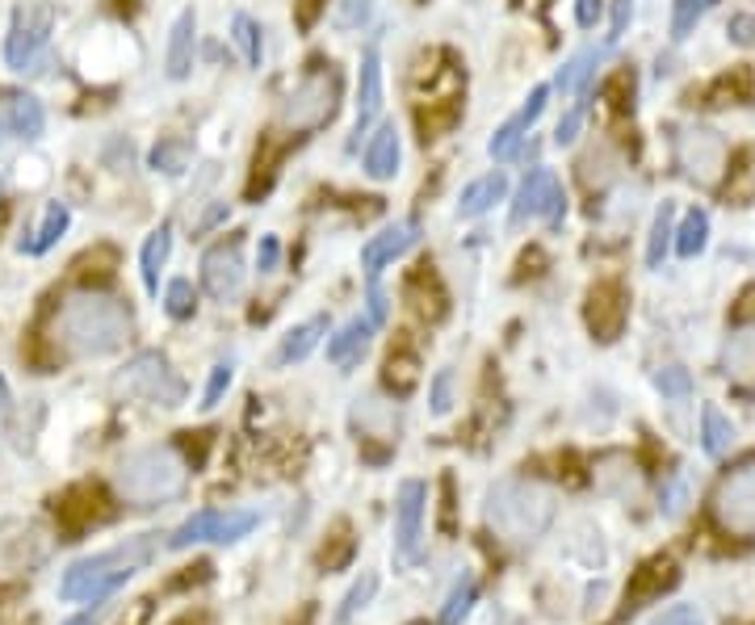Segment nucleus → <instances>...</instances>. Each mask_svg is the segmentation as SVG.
<instances>
[{"instance_id":"58","label":"nucleus","mask_w":755,"mask_h":625,"mask_svg":"<svg viewBox=\"0 0 755 625\" xmlns=\"http://www.w3.org/2000/svg\"><path fill=\"white\" fill-rule=\"evenodd\" d=\"M9 408V386H4V378H0V411Z\"/></svg>"},{"instance_id":"23","label":"nucleus","mask_w":755,"mask_h":625,"mask_svg":"<svg viewBox=\"0 0 755 625\" xmlns=\"http://www.w3.org/2000/svg\"><path fill=\"white\" fill-rule=\"evenodd\" d=\"M504 193H508V177H504V172H487V177H478V181H471V185L462 190L458 215H462V218L487 215L496 202H504Z\"/></svg>"},{"instance_id":"17","label":"nucleus","mask_w":755,"mask_h":625,"mask_svg":"<svg viewBox=\"0 0 755 625\" xmlns=\"http://www.w3.org/2000/svg\"><path fill=\"white\" fill-rule=\"evenodd\" d=\"M407 303L416 307V315H425L428 323H437V319H446L449 311V298H446V286H441V277L432 273L428 265H420L412 277H407Z\"/></svg>"},{"instance_id":"21","label":"nucleus","mask_w":755,"mask_h":625,"mask_svg":"<svg viewBox=\"0 0 755 625\" xmlns=\"http://www.w3.org/2000/svg\"><path fill=\"white\" fill-rule=\"evenodd\" d=\"M374 319L370 315H357V319H349L336 337H328V361L331 365H353V361H361V353H365V344H370V337H374Z\"/></svg>"},{"instance_id":"29","label":"nucleus","mask_w":755,"mask_h":625,"mask_svg":"<svg viewBox=\"0 0 755 625\" xmlns=\"http://www.w3.org/2000/svg\"><path fill=\"white\" fill-rule=\"evenodd\" d=\"M731 101H755V68H734L709 89V105H731Z\"/></svg>"},{"instance_id":"26","label":"nucleus","mask_w":755,"mask_h":625,"mask_svg":"<svg viewBox=\"0 0 755 625\" xmlns=\"http://www.w3.org/2000/svg\"><path fill=\"white\" fill-rule=\"evenodd\" d=\"M395 420H399L395 404H382V399H357L353 424L361 429V436H391L395 433Z\"/></svg>"},{"instance_id":"38","label":"nucleus","mask_w":755,"mask_h":625,"mask_svg":"<svg viewBox=\"0 0 755 625\" xmlns=\"http://www.w3.org/2000/svg\"><path fill=\"white\" fill-rule=\"evenodd\" d=\"M232 38H236V47L244 50V59L252 64V68H260V50H264V43H260V25L248 18V13H236V22H232Z\"/></svg>"},{"instance_id":"51","label":"nucleus","mask_w":755,"mask_h":625,"mask_svg":"<svg viewBox=\"0 0 755 625\" xmlns=\"http://www.w3.org/2000/svg\"><path fill=\"white\" fill-rule=\"evenodd\" d=\"M278 257H282V240H278V236H260V252H257L260 273H273V269H278Z\"/></svg>"},{"instance_id":"34","label":"nucleus","mask_w":755,"mask_h":625,"mask_svg":"<svg viewBox=\"0 0 755 625\" xmlns=\"http://www.w3.org/2000/svg\"><path fill=\"white\" fill-rule=\"evenodd\" d=\"M189 156H193L189 139H160V144L151 147V169L168 172V177H181L189 169Z\"/></svg>"},{"instance_id":"31","label":"nucleus","mask_w":755,"mask_h":625,"mask_svg":"<svg viewBox=\"0 0 755 625\" xmlns=\"http://www.w3.org/2000/svg\"><path fill=\"white\" fill-rule=\"evenodd\" d=\"M701 445L709 457H722L734 445V424L718 408L701 411Z\"/></svg>"},{"instance_id":"27","label":"nucleus","mask_w":755,"mask_h":625,"mask_svg":"<svg viewBox=\"0 0 755 625\" xmlns=\"http://www.w3.org/2000/svg\"><path fill=\"white\" fill-rule=\"evenodd\" d=\"M282 156H285L282 144H260L257 147V160H252V177H248V202H257V197H264V193L273 190Z\"/></svg>"},{"instance_id":"5","label":"nucleus","mask_w":755,"mask_h":625,"mask_svg":"<svg viewBox=\"0 0 755 625\" xmlns=\"http://www.w3.org/2000/svg\"><path fill=\"white\" fill-rule=\"evenodd\" d=\"M340 89H345L340 72H336L331 64L328 68H324V64H315V68L298 80V89L285 96L282 126L290 130V135H307V130L328 126V122L336 118V110H340Z\"/></svg>"},{"instance_id":"16","label":"nucleus","mask_w":755,"mask_h":625,"mask_svg":"<svg viewBox=\"0 0 755 625\" xmlns=\"http://www.w3.org/2000/svg\"><path fill=\"white\" fill-rule=\"evenodd\" d=\"M416 240H420V227H416V223H395V227H386L382 236H374V240L361 248L365 277H378V273H382V265L399 261L407 248H416Z\"/></svg>"},{"instance_id":"13","label":"nucleus","mask_w":755,"mask_h":625,"mask_svg":"<svg viewBox=\"0 0 755 625\" xmlns=\"http://www.w3.org/2000/svg\"><path fill=\"white\" fill-rule=\"evenodd\" d=\"M626 319H630V294L617 277L596 282L588 294V328L596 332V340H617L626 332Z\"/></svg>"},{"instance_id":"6","label":"nucleus","mask_w":755,"mask_h":625,"mask_svg":"<svg viewBox=\"0 0 755 625\" xmlns=\"http://www.w3.org/2000/svg\"><path fill=\"white\" fill-rule=\"evenodd\" d=\"M114 390L139 404H156V408H181L185 404V383L172 374L165 353H139L114 374Z\"/></svg>"},{"instance_id":"35","label":"nucleus","mask_w":755,"mask_h":625,"mask_svg":"<svg viewBox=\"0 0 755 625\" xmlns=\"http://www.w3.org/2000/svg\"><path fill=\"white\" fill-rule=\"evenodd\" d=\"M600 50H579L563 72H559V93L571 96V93H588V80H591V68H596Z\"/></svg>"},{"instance_id":"3","label":"nucleus","mask_w":755,"mask_h":625,"mask_svg":"<svg viewBox=\"0 0 755 625\" xmlns=\"http://www.w3.org/2000/svg\"><path fill=\"white\" fill-rule=\"evenodd\" d=\"M554 491L533 479H499L487 491V525L508 542H533L554 521Z\"/></svg>"},{"instance_id":"53","label":"nucleus","mask_w":755,"mask_h":625,"mask_svg":"<svg viewBox=\"0 0 755 625\" xmlns=\"http://www.w3.org/2000/svg\"><path fill=\"white\" fill-rule=\"evenodd\" d=\"M600 13H605V0H579L575 4V22L584 25V30H591V25L600 22Z\"/></svg>"},{"instance_id":"40","label":"nucleus","mask_w":755,"mask_h":625,"mask_svg":"<svg viewBox=\"0 0 755 625\" xmlns=\"http://www.w3.org/2000/svg\"><path fill=\"white\" fill-rule=\"evenodd\" d=\"M709 4L713 0H676V9H672V38H688L697 30V22L706 18Z\"/></svg>"},{"instance_id":"42","label":"nucleus","mask_w":755,"mask_h":625,"mask_svg":"<svg viewBox=\"0 0 755 625\" xmlns=\"http://www.w3.org/2000/svg\"><path fill=\"white\" fill-rule=\"evenodd\" d=\"M114 269H119V252H114L110 243H97V248H89V252L76 261V273H84V277H89V273H97V277H110Z\"/></svg>"},{"instance_id":"45","label":"nucleus","mask_w":755,"mask_h":625,"mask_svg":"<svg viewBox=\"0 0 755 625\" xmlns=\"http://www.w3.org/2000/svg\"><path fill=\"white\" fill-rule=\"evenodd\" d=\"M374 13V0H336V25L340 30H361Z\"/></svg>"},{"instance_id":"22","label":"nucleus","mask_w":755,"mask_h":625,"mask_svg":"<svg viewBox=\"0 0 755 625\" xmlns=\"http://www.w3.org/2000/svg\"><path fill=\"white\" fill-rule=\"evenodd\" d=\"M193 34H198V18H193V9H185V13L172 22V34H168L165 68L172 80H185L189 68H193Z\"/></svg>"},{"instance_id":"57","label":"nucleus","mask_w":755,"mask_h":625,"mask_svg":"<svg viewBox=\"0 0 755 625\" xmlns=\"http://www.w3.org/2000/svg\"><path fill=\"white\" fill-rule=\"evenodd\" d=\"M101 622V613H84V617H76V622H68V625H97Z\"/></svg>"},{"instance_id":"18","label":"nucleus","mask_w":755,"mask_h":625,"mask_svg":"<svg viewBox=\"0 0 755 625\" xmlns=\"http://www.w3.org/2000/svg\"><path fill=\"white\" fill-rule=\"evenodd\" d=\"M395 172H399V130H395V122H386L365 144V177L370 181H391Z\"/></svg>"},{"instance_id":"30","label":"nucleus","mask_w":755,"mask_h":625,"mask_svg":"<svg viewBox=\"0 0 755 625\" xmlns=\"http://www.w3.org/2000/svg\"><path fill=\"white\" fill-rule=\"evenodd\" d=\"M59 516L68 521L71 530H84L89 521H97V516H101V500H97L93 487H76V491H68L64 504H59Z\"/></svg>"},{"instance_id":"19","label":"nucleus","mask_w":755,"mask_h":625,"mask_svg":"<svg viewBox=\"0 0 755 625\" xmlns=\"http://www.w3.org/2000/svg\"><path fill=\"white\" fill-rule=\"evenodd\" d=\"M378 110H382V64H378V50H365L361 84H357V135H365L374 126Z\"/></svg>"},{"instance_id":"1","label":"nucleus","mask_w":755,"mask_h":625,"mask_svg":"<svg viewBox=\"0 0 755 625\" xmlns=\"http://www.w3.org/2000/svg\"><path fill=\"white\" fill-rule=\"evenodd\" d=\"M131 337V311L126 303H119L114 294H97V289H80L59 303V311L50 319V344L64 357H105L119 353Z\"/></svg>"},{"instance_id":"10","label":"nucleus","mask_w":755,"mask_h":625,"mask_svg":"<svg viewBox=\"0 0 755 625\" xmlns=\"http://www.w3.org/2000/svg\"><path fill=\"white\" fill-rule=\"evenodd\" d=\"M425 508L428 487L420 479H407L395 500V554L399 562H420L425 558Z\"/></svg>"},{"instance_id":"36","label":"nucleus","mask_w":755,"mask_h":625,"mask_svg":"<svg viewBox=\"0 0 755 625\" xmlns=\"http://www.w3.org/2000/svg\"><path fill=\"white\" fill-rule=\"evenodd\" d=\"M672 236H676V227H672V206L663 202V211L655 215V227H651V243H646V265L660 269L663 257H667V248H672Z\"/></svg>"},{"instance_id":"48","label":"nucleus","mask_w":755,"mask_h":625,"mask_svg":"<svg viewBox=\"0 0 755 625\" xmlns=\"http://www.w3.org/2000/svg\"><path fill=\"white\" fill-rule=\"evenodd\" d=\"M232 374H236V370H232V361H218V365H214V370H211V383H206V395H202V408H214V404H218V399L227 395V386H232Z\"/></svg>"},{"instance_id":"15","label":"nucleus","mask_w":755,"mask_h":625,"mask_svg":"<svg viewBox=\"0 0 755 625\" xmlns=\"http://www.w3.org/2000/svg\"><path fill=\"white\" fill-rule=\"evenodd\" d=\"M545 101H550V89H545V84H538V89L529 93V101H525L517 114H512V118L504 122L496 135H492V144H487L492 160H512V156H517L520 144H525V135L533 130V122L545 114Z\"/></svg>"},{"instance_id":"47","label":"nucleus","mask_w":755,"mask_h":625,"mask_svg":"<svg viewBox=\"0 0 755 625\" xmlns=\"http://www.w3.org/2000/svg\"><path fill=\"white\" fill-rule=\"evenodd\" d=\"M428 404H432V416H446L453 408V370H437L432 378V390H428Z\"/></svg>"},{"instance_id":"4","label":"nucleus","mask_w":755,"mask_h":625,"mask_svg":"<svg viewBox=\"0 0 755 625\" xmlns=\"http://www.w3.org/2000/svg\"><path fill=\"white\" fill-rule=\"evenodd\" d=\"M189 470L185 462L172 454L168 445H147V450H135L119 462L114 470V487H119L122 500L139 508L165 504V500H177L185 491Z\"/></svg>"},{"instance_id":"52","label":"nucleus","mask_w":755,"mask_h":625,"mask_svg":"<svg viewBox=\"0 0 755 625\" xmlns=\"http://www.w3.org/2000/svg\"><path fill=\"white\" fill-rule=\"evenodd\" d=\"M731 38H734V43H743V47H755V18H752V13H739V18H734Z\"/></svg>"},{"instance_id":"37","label":"nucleus","mask_w":755,"mask_h":625,"mask_svg":"<svg viewBox=\"0 0 755 625\" xmlns=\"http://www.w3.org/2000/svg\"><path fill=\"white\" fill-rule=\"evenodd\" d=\"M374 592H378V576H370V571H365V576H361L353 588H349V596L340 601V609H336V622H340V625L353 622L357 613L370 604V596H374Z\"/></svg>"},{"instance_id":"56","label":"nucleus","mask_w":755,"mask_h":625,"mask_svg":"<svg viewBox=\"0 0 755 625\" xmlns=\"http://www.w3.org/2000/svg\"><path fill=\"white\" fill-rule=\"evenodd\" d=\"M755 319V286H747L739 294V307H734V323H747Z\"/></svg>"},{"instance_id":"46","label":"nucleus","mask_w":755,"mask_h":625,"mask_svg":"<svg viewBox=\"0 0 755 625\" xmlns=\"http://www.w3.org/2000/svg\"><path fill=\"white\" fill-rule=\"evenodd\" d=\"M584 114H588V93H579V101L571 105V114L559 122V130H554V144H559V147L575 144V135H579V126H584Z\"/></svg>"},{"instance_id":"28","label":"nucleus","mask_w":755,"mask_h":625,"mask_svg":"<svg viewBox=\"0 0 755 625\" xmlns=\"http://www.w3.org/2000/svg\"><path fill=\"white\" fill-rule=\"evenodd\" d=\"M68 206L64 202H55V206H47V215H43V227L30 236V240H22V252H30V257H43L50 243L59 240L64 231H68Z\"/></svg>"},{"instance_id":"44","label":"nucleus","mask_w":755,"mask_h":625,"mask_svg":"<svg viewBox=\"0 0 755 625\" xmlns=\"http://www.w3.org/2000/svg\"><path fill=\"white\" fill-rule=\"evenodd\" d=\"M193 307H198V298H193V286H189L185 277L168 282V289H165V311L172 315V319H189V315H193Z\"/></svg>"},{"instance_id":"25","label":"nucleus","mask_w":755,"mask_h":625,"mask_svg":"<svg viewBox=\"0 0 755 625\" xmlns=\"http://www.w3.org/2000/svg\"><path fill=\"white\" fill-rule=\"evenodd\" d=\"M168 252H172V223H160L151 236H147V243H143V286H147V294H156L160 289V269H165Z\"/></svg>"},{"instance_id":"7","label":"nucleus","mask_w":755,"mask_h":625,"mask_svg":"<svg viewBox=\"0 0 755 625\" xmlns=\"http://www.w3.org/2000/svg\"><path fill=\"white\" fill-rule=\"evenodd\" d=\"M260 525V512L252 508H206L198 516H189L181 530H172L168 550H189V546H206V542H239Z\"/></svg>"},{"instance_id":"49","label":"nucleus","mask_w":755,"mask_h":625,"mask_svg":"<svg viewBox=\"0 0 755 625\" xmlns=\"http://www.w3.org/2000/svg\"><path fill=\"white\" fill-rule=\"evenodd\" d=\"M324 9H328V0H294V25H298L303 34H311Z\"/></svg>"},{"instance_id":"32","label":"nucleus","mask_w":755,"mask_h":625,"mask_svg":"<svg viewBox=\"0 0 755 625\" xmlns=\"http://www.w3.org/2000/svg\"><path fill=\"white\" fill-rule=\"evenodd\" d=\"M420 383V361H416V353L412 349H395L391 357H386V386L395 390V395H412V386Z\"/></svg>"},{"instance_id":"33","label":"nucleus","mask_w":755,"mask_h":625,"mask_svg":"<svg viewBox=\"0 0 755 625\" xmlns=\"http://www.w3.org/2000/svg\"><path fill=\"white\" fill-rule=\"evenodd\" d=\"M706 243H709V215L706 211H688L680 231H676V252L685 261H692L697 252H706Z\"/></svg>"},{"instance_id":"12","label":"nucleus","mask_w":755,"mask_h":625,"mask_svg":"<svg viewBox=\"0 0 755 625\" xmlns=\"http://www.w3.org/2000/svg\"><path fill=\"white\" fill-rule=\"evenodd\" d=\"M566 215V197H563V185L559 177L550 169H533L517 190V202H512V227L529 223V218H550L559 223Z\"/></svg>"},{"instance_id":"9","label":"nucleus","mask_w":755,"mask_h":625,"mask_svg":"<svg viewBox=\"0 0 755 625\" xmlns=\"http://www.w3.org/2000/svg\"><path fill=\"white\" fill-rule=\"evenodd\" d=\"M713 516L734 533L755 530V457L739 462L713 491Z\"/></svg>"},{"instance_id":"11","label":"nucleus","mask_w":755,"mask_h":625,"mask_svg":"<svg viewBox=\"0 0 755 625\" xmlns=\"http://www.w3.org/2000/svg\"><path fill=\"white\" fill-rule=\"evenodd\" d=\"M202 286L218 303L239 298V289H244V236L239 231L227 236V240H218L214 248H206V257H202Z\"/></svg>"},{"instance_id":"8","label":"nucleus","mask_w":755,"mask_h":625,"mask_svg":"<svg viewBox=\"0 0 755 625\" xmlns=\"http://www.w3.org/2000/svg\"><path fill=\"white\" fill-rule=\"evenodd\" d=\"M676 164H680V172L692 185L713 190L722 181V172H726V144H722V135L709 130V126L676 130Z\"/></svg>"},{"instance_id":"2","label":"nucleus","mask_w":755,"mask_h":625,"mask_svg":"<svg viewBox=\"0 0 755 625\" xmlns=\"http://www.w3.org/2000/svg\"><path fill=\"white\" fill-rule=\"evenodd\" d=\"M151 554H156V533H143V537H131V542L114 546V550L76 558L64 583H59V596L71 604H101L110 592H119L122 583H131L139 576V567Z\"/></svg>"},{"instance_id":"39","label":"nucleus","mask_w":755,"mask_h":625,"mask_svg":"<svg viewBox=\"0 0 755 625\" xmlns=\"http://www.w3.org/2000/svg\"><path fill=\"white\" fill-rule=\"evenodd\" d=\"M474 596H478V583L466 576L462 583H458V588H453V596L446 601V609H441V625H462V617L471 613Z\"/></svg>"},{"instance_id":"50","label":"nucleus","mask_w":755,"mask_h":625,"mask_svg":"<svg viewBox=\"0 0 755 625\" xmlns=\"http://www.w3.org/2000/svg\"><path fill=\"white\" fill-rule=\"evenodd\" d=\"M646 625H706V617H701L692 604H672L667 613H660L655 622H646Z\"/></svg>"},{"instance_id":"43","label":"nucleus","mask_w":755,"mask_h":625,"mask_svg":"<svg viewBox=\"0 0 755 625\" xmlns=\"http://www.w3.org/2000/svg\"><path fill=\"white\" fill-rule=\"evenodd\" d=\"M655 386L663 390V399H676V404H685L688 395H692V378H688L685 365H667V370H660V374H655Z\"/></svg>"},{"instance_id":"20","label":"nucleus","mask_w":755,"mask_h":625,"mask_svg":"<svg viewBox=\"0 0 755 625\" xmlns=\"http://www.w3.org/2000/svg\"><path fill=\"white\" fill-rule=\"evenodd\" d=\"M43 122H47V114H43V105L34 101V96H4V105H0V130L4 135H18V139H34V135H43Z\"/></svg>"},{"instance_id":"14","label":"nucleus","mask_w":755,"mask_h":625,"mask_svg":"<svg viewBox=\"0 0 755 625\" xmlns=\"http://www.w3.org/2000/svg\"><path fill=\"white\" fill-rule=\"evenodd\" d=\"M47 34H50L47 13H38V18L18 13V22H13V30H9V43H4V59H9V68H13V72H34V68H38V59H43V50H47Z\"/></svg>"},{"instance_id":"41","label":"nucleus","mask_w":755,"mask_h":625,"mask_svg":"<svg viewBox=\"0 0 755 625\" xmlns=\"http://www.w3.org/2000/svg\"><path fill=\"white\" fill-rule=\"evenodd\" d=\"M605 101L613 114H630L634 110V72H617L605 80Z\"/></svg>"},{"instance_id":"24","label":"nucleus","mask_w":755,"mask_h":625,"mask_svg":"<svg viewBox=\"0 0 755 625\" xmlns=\"http://www.w3.org/2000/svg\"><path fill=\"white\" fill-rule=\"evenodd\" d=\"M324 332H328V319H324V315H315V319H307V323H298L294 332H285L282 349H278V365L307 361L311 353H315V344L324 340Z\"/></svg>"},{"instance_id":"59","label":"nucleus","mask_w":755,"mask_h":625,"mask_svg":"<svg viewBox=\"0 0 755 625\" xmlns=\"http://www.w3.org/2000/svg\"><path fill=\"white\" fill-rule=\"evenodd\" d=\"M9 227V206H0V231Z\"/></svg>"},{"instance_id":"54","label":"nucleus","mask_w":755,"mask_h":625,"mask_svg":"<svg viewBox=\"0 0 755 625\" xmlns=\"http://www.w3.org/2000/svg\"><path fill=\"white\" fill-rule=\"evenodd\" d=\"M386 311H391V307H386V294L378 286V277H370V319H374L378 328L386 323Z\"/></svg>"},{"instance_id":"55","label":"nucleus","mask_w":755,"mask_h":625,"mask_svg":"<svg viewBox=\"0 0 755 625\" xmlns=\"http://www.w3.org/2000/svg\"><path fill=\"white\" fill-rule=\"evenodd\" d=\"M626 22H630V0H617V9H613V25H609V43H605V47H613L617 38L626 34Z\"/></svg>"}]
</instances>
